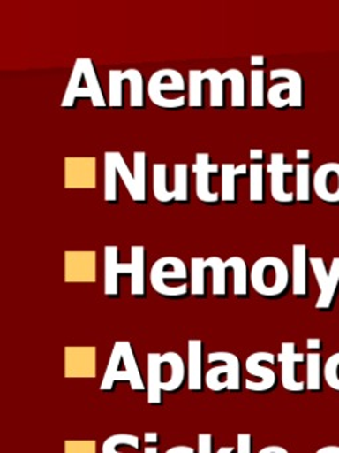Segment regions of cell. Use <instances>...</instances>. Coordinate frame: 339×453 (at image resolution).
I'll return each mask as SVG.
<instances>
[{
  "label": "cell",
  "mask_w": 339,
  "mask_h": 453,
  "mask_svg": "<svg viewBox=\"0 0 339 453\" xmlns=\"http://www.w3.org/2000/svg\"><path fill=\"white\" fill-rule=\"evenodd\" d=\"M251 107H265V73L261 68L251 71Z\"/></svg>",
  "instance_id": "obj_35"
},
{
  "label": "cell",
  "mask_w": 339,
  "mask_h": 453,
  "mask_svg": "<svg viewBox=\"0 0 339 453\" xmlns=\"http://www.w3.org/2000/svg\"><path fill=\"white\" fill-rule=\"evenodd\" d=\"M281 365V384L283 389L293 394H302L306 391V381L297 380V363L306 362V355L296 352V344L291 342H283L281 344V352L277 355Z\"/></svg>",
  "instance_id": "obj_10"
},
{
  "label": "cell",
  "mask_w": 339,
  "mask_h": 453,
  "mask_svg": "<svg viewBox=\"0 0 339 453\" xmlns=\"http://www.w3.org/2000/svg\"><path fill=\"white\" fill-rule=\"evenodd\" d=\"M187 278V266L182 259L177 258V257H163V258L158 259L151 267V288L158 296H164V298H185L188 294L187 283L172 286L171 288V286L167 285L166 280H183V282H185Z\"/></svg>",
  "instance_id": "obj_3"
},
{
  "label": "cell",
  "mask_w": 339,
  "mask_h": 453,
  "mask_svg": "<svg viewBox=\"0 0 339 453\" xmlns=\"http://www.w3.org/2000/svg\"><path fill=\"white\" fill-rule=\"evenodd\" d=\"M117 344L121 349L122 363H124V370L129 372L130 387L134 392L147 391V387L143 383L142 375H140L139 367H138L137 359H135L134 351H132V344L130 342H117Z\"/></svg>",
  "instance_id": "obj_20"
},
{
  "label": "cell",
  "mask_w": 339,
  "mask_h": 453,
  "mask_svg": "<svg viewBox=\"0 0 339 453\" xmlns=\"http://www.w3.org/2000/svg\"><path fill=\"white\" fill-rule=\"evenodd\" d=\"M222 362V365L207 371L206 386L209 391L222 392L225 389L230 392L241 391V365L238 357L230 352H211L208 355V363Z\"/></svg>",
  "instance_id": "obj_5"
},
{
  "label": "cell",
  "mask_w": 339,
  "mask_h": 453,
  "mask_svg": "<svg viewBox=\"0 0 339 453\" xmlns=\"http://www.w3.org/2000/svg\"><path fill=\"white\" fill-rule=\"evenodd\" d=\"M267 172L270 176V196L273 200L282 205H291L296 201V195L286 192L285 177L296 173V166L285 163L283 153H272Z\"/></svg>",
  "instance_id": "obj_9"
},
{
  "label": "cell",
  "mask_w": 339,
  "mask_h": 453,
  "mask_svg": "<svg viewBox=\"0 0 339 453\" xmlns=\"http://www.w3.org/2000/svg\"><path fill=\"white\" fill-rule=\"evenodd\" d=\"M124 75L130 81V107L143 108L145 107V84H143L142 73L134 68L124 71Z\"/></svg>",
  "instance_id": "obj_31"
},
{
  "label": "cell",
  "mask_w": 339,
  "mask_h": 453,
  "mask_svg": "<svg viewBox=\"0 0 339 453\" xmlns=\"http://www.w3.org/2000/svg\"><path fill=\"white\" fill-rule=\"evenodd\" d=\"M296 158L299 163H310L312 161V152L309 150H297Z\"/></svg>",
  "instance_id": "obj_43"
},
{
  "label": "cell",
  "mask_w": 339,
  "mask_h": 453,
  "mask_svg": "<svg viewBox=\"0 0 339 453\" xmlns=\"http://www.w3.org/2000/svg\"><path fill=\"white\" fill-rule=\"evenodd\" d=\"M111 156H113L114 164H116L119 179L122 180L124 187H126L127 192H129L132 200L134 201L135 203H138L139 197H138V188L137 182H135L134 173L130 172L129 166H127L126 161L124 160L121 153L111 152Z\"/></svg>",
  "instance_id": "obj_32"
},
{
  "label": "cell",
  "mask_w": 339,
  "mask_h": 453,
  "mask_svg": "<svg viewBox=\"0 0 339 453\" xmlns=\"http://www.w3.org/2000/svg\"><path fill=\"white\" fill-rule=\"evenodd\" d=\"M225 81L230 83V104L233 108H245V76L240 70L230 68L224 73Z\"/></svg>",
  "instance_id": "obj_28"
},
{
  "label": "cell",
  "mask_w": 339,
  "mask_h": 453,
  "mask_svg": "<svg viewBox=\"0 0 339 453\" xmlns=\"http://www.w3.org/2000/svg\"><path fill=\"white\" fill-rule=\"evenodd\" d=\"M203 81H209V105L211 108H224V73L209 68L201 73Z\"/></svg>",
  "instance_id": "obj_26"
},
{
  "label": "cell",
  "mask_w": 339,
  "mask_h": 453,
  "mask_svg": "<svg viewBox=\"0 0 339 453\" xmlns=\"http://www.w3.org/2000/svg\"><path fill=\"white\" fill-rule=\"evenodd\" d=\"M153 195L154 198L162 205L169 206L175 203L174 192L167 189L166 164H154L153 165Z\"/></svg>",
  "instance_id": "obj_22"
},
{
  "label": "cell",
  "mask_w": 339,
  "mask_h": 453,
  "mask_svg": "<svg viewBox=\"0 0 339 453\" xmlns=\"http://www.w3.org/2000/svg\"><path fill=\"white\" fill-rule=\"evenodd\" d=\"M143 439L147 445H158L159 434L156 432H146Z\"/></svg>",
  "instance_id": "obj_45"
},
{
  "label": "cell",
  "mask_w": 339,
  "mask_h": 453,
  "mask_svg": "<svg viewBox=\"0 0 339 453\" xmlns=\"http://www.w3.org/2000/svg\"><path fill=\"white\" fill-rule=\"evenodd\" d=\"M162 355L150 352L147 355V403L150 405H161L162 397Z\"/></svg>",
  "instance_id": "obj_16"
},
{
  "label": "cell",
  "mask_w": 339,
  "mask_h": 453,
  "mask_svg": "<svg viewBox=\"0 0 339 453\" xmlns=\"http://www.w3.org/2000/svg\"><path fill=\"white\" fill-rule=\"evenodd\" d=\"M313 177L310 163H298L296 166V200L312 203Z\"/></svg>",
  "instance_id": "obj_25"
},
{
  "label": "cell",
  "mask_w": 339,
  "mask_h": 453,
  "mask_svg": "<svg viewBox=\"0 0 339 453\" xmlns=\"http://www.w3.org/2000/svg\"><path fill=\"white\" fill-rule=\"evenodd\" d=\"M309 266V249L296 243L291 251V294L297 298L305 299L310 296Z\"/></svg>",
  "instance_id": "obj_14"
},
{
  "label": "cell",
  "mask_w": 339,
  "mask_h": 453,
  "mask_svg": "<svg viewBox=\"0 0 339 453\" xmlns=\"http://www.w3.org/2000/svg\"><path fill=\"white\" fill-rule=\"evenodd\" d=\"M132 165H134L135 182L138 188V203L143 205L147 203V192H146V153L134 152L132 155Z\"/></svg>",
  "instance_id": "obj_34"
},
{
  "label": "cell",
  "mask_w": 339,
  "mask_h": 453,
  "mask_svg": "<svg viewBox=\"0 0 339 453\" xmlns=\"http://www.w3.org/2000/svg\"><path fill=\"white\" fill-rule=\"evenodd\" d=\"M260 453H288V449L282 447H277V445H270V447H265L260 449Z\"/></svg>",
  "instance_id": "obj_48"
},
{
  "label": "cell",
  "mask_w": 339,
  "mask_h": 453,
  "mask_svg": "<svg viewBox=\"0 0 339 453\" xmlns=\"http://www.w3.org/2000/svg\"><path fill=\"white\" fill-rule=\"evenodd\" d=\"M249 200L261 205L265 203L264 165L262 163H252L249 165Z\"/></svg>",
  "instance_id": "obj_29"
},
{
  "label": "cell",
  "mask_w": 339,
  "mask_h": 453,
  "mask_svg": "<svg viewBox=\"0 0 339 453\" xmlns=\"http://www.w3.org/2000/svg\"><path fill=\"white\" fill-rule=\"evenodd\" d=\"M145 453H156L158 452V447L156 445H147V447L143 449Z\"/></svg>",
  "instance_id": "obj_50"
},
{
  "label": "cell",
  "mask_w": 339,
  "mask_h": 453,
  "mask_svg": "<svg viewBox=\"0 0 339 453\" xmlns=\"http://www.w3.org/2000/svg\"><path fill=\"white\" fill-rule=\"evenodd\" d=\"M220 173H222V203H237V188H236V179L238 176L245 177L249 174V166L246 164L235 165V164H222L220 165Z\"/></svg>",
  "instance_id": "obj_18"
},
{
  "label": "cell",
  "mask_w": 339,
  "mask_h": 453,
  "mask_svg": "<svg viewBox=\"0 0 339 453\" xmlns=\"http://www.w3.org/2000/svg\"><path fill=\"white\" fill-rule=\"evenodd\" d=\"M313 190L322 203L339 205V163L322 164L315 171Z\"/></svg>",
  "instance_id": "obj_11"
},
{
  "label": "cell",
  "mask_w": 339,
  "mask_h": 453,
  "mask_svg": "<svg viewBox=\"0 0 339 453\" xmlns=\"http://www.w3.org/2000/svg\"><path fill=\"white\" fill-rule=\"evenodd\" d=\"M162 362L163 365H169L171 368V376L169 380L162 381V389L163 392H177L182 389L183 384L185 380V360L177 352H166L162 355Z\"/></svg>",
  "instance_id": "obj_19"
},
{
  "label": "cell",
  "mask_w": 339,
  "mask_h": 453,
  "mask_svg": "<svg viewBox=\"0 0 339 453\" xmlns=\"http://www.w3.org/2000/svg\"><path fill=\"white\" fill-rule=\"evenodd\" d=\"M225 264L228 269L233 270V294L237 298H248L249 273L246 262L241 257H230Z\"/></svg>",
  "instance_id": "obj_21"
},
{
  "label": "cell",
  "mask_w": 339,
  "mask_h": 453,
  "mask_svg": "<svg viewBox=\"0 0 339 453\" xmlns=\"http://www.w3.org/2000/svg\"><path fill=\"white\" fill-rule=\"evenodd\" d=\"M275 365V355L272 352L260 351L249 355L245 362V370L249 375L261 379L260 381H245V388L251 392H270L277 387V375L272 368L264 367L262 363Z\"/></svg>",
  "instance_id": "obj_8"
},
{
  "label": "cell",
  "mask_w": 339,
  "mask_h": 453,
  "mask_svg": "<svg viewBox=\"0 0 339 453\" xmlns=\"http://www.w3.org/2000/svg\"><path fill=\"white\" fill-rule=\"evenodd\" d=\"M79 99H89L94 108H106L94 65L89 58H79L74 62L61 108H72Z\"/></svg>",
  "instance_id": "obj_2"
},
{
  "label": "cell",
  "mask_w": 339,
  "mask_h": 453,
  "mask_svg": "<svg viewBox=\"0 0 339 453\" xmlns=\"http://www.w3.org/2000/svg\"><path fill=\"white\" fill-rule=\"evenodd\" d=\"M309 262L320 288V296L315 303V309L318 311H331L339 296V257L333 258L328 270L320 257H310Z\"/></svg>",
  "instance_id": "obj_7"
},
{
  "label": "cell",
  "mask_w": 339,
  "mask_h": 453,
  "mask_svg": "<svg viewBox=\"0 0 339 453\" xmlns=\"http://www.w3.org/2000/svg\"><path fill=\"white\" fill-rule=\"evenodd\" d=\"M214 450V437L211 434H198V452L212 453Z\"/></svg>",
  "instance_id": "obj_40"
},
{
  "label": "cell",
  "mask_w": 339,
  "mask_h": 453,
  "mask_svg": "<svg viewBox=\"0 0 339 453\" xmlns=\"http://www.w3.org/2000/svg\"><path fill=\"white\" fill-rule=\"evenodd\" d=\"M130 277L132 288L130 293L135 298H145V248L134 245L130 249Z\"/></svg>",
  "instance_id": "obj_17"
},
{
  "label": "cell",
  "mask_w": 339,
  "mask_h": 453,
  "mask_svg": "<svg viewBox=\"0 0 339 453\" xmlns=\"http://www.w3.org/2000/svg\"><path fill=\"white\" fill-rule=\"evenodd\" d=\"M249 158H251L252 163H262V161H264V150H251Z\"/></svg>",
  "instance_id": "obj_44"
},
{
  "label": "cell",
  "mask_w": 339,
  "mask_h": 453,
  "mask_svg": "<svg viewBox=\"0 0 339 453\" xmlns=\"http://www.w3.org/2000/svg\"><path fill=\"white\" fill-rule=\"evenodd\" d=\"M192 172L196 176L195 193L196 198L207 205H217L220 203V193L211 192L209 189V176L220 172L219 164L209 163L208 153H198Z\"/></svg>",
  "instance_id": "obj_12"
},
{
  "label": "cell",
  "mask_w": 339,
  "mask_h": 453,
  "mask_svg": "<svg viewBox=\"0 0 339 453\" xmlns=\"http://www.w3.org/2000/svg\"><path fill=\"white\" fill-rule=\"evenodd\" d=\"M103 294L109 298L119 296V277L130 274V264L119 262L118 246H105L103 249Z\"/></svg>",
  "instance_id": "obj_13"
},
{
  "label": "cell",
  "mask_w": 339,
  "mask_h": 453,
  "mask_svg": "<svg viewBox=\"0 0 339 453\" xmlns=\"http://www.w3.org/2000/svg\"><path fill=\"white\" fill-rule=\"evenodd\" d=\"M307 349L312 352H320L322 347V341L320 338H309L306 341Z\"/></svg>",
  "instance_id": "obj_42"
},
{
  "label": "cell",
  "mask_w": 339,
  "mask_h": 453,
  "mask_svg": "<svg viewBox=\"0 0 339 453\" xmlns=\"http://www.w3.org/2000/svg\"><path fill=\"white\" fill-rule=\"evenodd\" d=\"M206 265L212 270V294L216 298H227V264L219 257H209Z\"/></svg>",
  "instance_id": "obj_24"
},
{
  "label": "cell",
  "mask_w": 339,
  "mask_h": 453,
  "mask_svg": "<svg viewBox=\"0 0 339 453\" xmlns=\"http://www.w3.org/2000/svg\"><path fill=\"white\" fill-rule=\"evenodd\" d=\"M235 452V448L233 447H222L217 449V453H232Z\"/></svg>",
  "instance_id": "obj_51"
},
{
  "label": "cell",
  "mask_w": 339,
  "mask_h": 453,
  "mask_svg": "<svg viewBox=\"0 0 339 453\" xmlns=\"http://www.w3.org/2000/svg\"><path fill=\"white\" fill-rule=\"evenodd\" d=\"M103 198L106 203L116 205L118 203V182H117L116 164H114L113 156L111 152H106L103 156Z\"/></svg>",
  "instance_id": "obj_23"
},
{
  "label": "cell",
  "mask_w": 339,
  "mask_h": 453,
  "mask_svg": "<svg viewBox=\"0 0 339 453\" xmlns=\"http://www.w3.org/2000/svg\"><path fill=\"white\" fill-rule=\"evenodd\" d=\"M270 81L283 79V83L272 86L267 91V99L270 107L275 110H285V108L304 107V83L301 75L289 68H278L272 70L269 73Z\"/></svg>",
  "instance_id": "obj_4"
},
{
  "label": "cell",
  "mask_w": 339,
  "mask_h": 453,
  "mask_svg": "<svg viewBox=\"0 0 339 453\" xmlns=\"http://www.w3.org/2000/svg\"><path fill=\"white\" fill-rule=\"evenodd\" d=\"M323 365L320 352H310L306 357V389L309 392H322Z\"/></svg>",
  "instance_id": "obj_27"
},
{
  "label": "cell",
  "mask_w": 339,
  "mask_h": 453,
  "mask_svg": "<svg viewBox=\"0 0 339 453\" xmlns=\"http://www.w3.org/2000/svg\"><path fill=\"white\" fill-rule=\"evenodd\" d=\"M251 65L253 68H262L265 65V57L262 55H253L251 58Z\"/></svg>",
  "instance_id": "obj_47"
},
{
  "label": "cell",
  "mask_w": 339,
  "mask_h": 453,
  "mask_svg": "<svg viewBox=\"0 0 339 453\" xmlns=\"http://www.w3.org/2000/svg\"><path fill=\"white\" fill-rule=\"evenodd\" d=\"M119 447H132L134 449H139V437L129 434H113L103 442L102 453H119Z\"/></svg>",
  "instance_id": "obj_37"
},
{
  "label": "cell",
  "mask_w": 339,
  "mask_h": 453,
  "mask_svg": "<svg viewBox=\"0 0 339 453\" xmlns=\"http://www.w3.org/2000/svg\"><path fill=\"white\" fill-rule=\"evenodd\" d=\"M188 105L190 108H203V79L200 70L188 73Z\"/></svg>",
  "instance_id": "obj_36"
},
{
  "label": "cell",
  "mask_w": 339,
  "mask_h": 453,
  "mask_svg": "<svg viewBox=\"0 0 339 453\" xmlns=\"http://www.w3.org/2000/svg\"><path fill=\"white\" fill-rule=\"evenodd\" d=\"M185 83L182 73L171 68L156 71L148 81V97L151 103L162 110H179L185 107V96L167 99L163 92H185Z\"/></svg>",
  "instance_id": "obj_6"
},
{
  "label": "cell",
  "mask_w": 339,
  "mask_h": 453,
  "mask_svg": "<svg viewBox=\"0 0 339 453\" xmlns=\"http://www.w3.org/2000/svg\"><path fill=\"white\" fill-rule=\"evenodd\" d=\"M249 282L254 293L262 298L278 299L288 293L291 286V273L282 259L262 257L252 266Z\"/></svg>",
  "instance_id": "obj_1"
},
{
  "label": "cell",
  "mask_w": 339,
  "mask_h": 453,
  "mask_svg": "<svg viewBox=\"0 0 339 453\" xmlns=\"http://www.w3.org/2000/svg\"><path fill=\"white\" fill-rule=\"evenodd\" d=\"M317 453H339L338 445H328V447L320 448Z\"/></svg>",
  "instance_id": "obj_49"
},
{
  "label": "cell",
  "mask_w": 339,
  "mask_h": 453,
  "mask_svg": "<svg viewBox=\"0 0 339 453\" xmlns=\"http://www.w3.org/2000/svg\"><path fill=\"white\" fill-rule=\"evenodd\" d=\"M195 449L192 447H185V445H177V447L170 448L166 453H193Z\"/></svg>",
  "instance_id": "obj_46"
},
{
  "label": "cell",
  "mask_w": 339,
  "mask_h": 453,
  "mask_svg": "<svg viewBox=\"0 0 339 453\" xmlns=\"http://www.w3.org/2000/svg\"><path fill=\"white\" fill-rule=\"evenodd\" d=\"M238 453H251L252 452V434H237V448Z\"/></svg>",
  "instance_id": "obj_41"
},
{
  "label": "cell",
  "mask_w": 339,
  "mask_h": 453,
  "mask_svg": "<svg viewBox=\"0 0 339 453\" xmlns=\"http://www.w3.org/2000/svg\"><path fill=\"white\" fill-rule=\"evenodd\" d=\"M175 203H188V165L187 164H175L174 165V189Z\"/></svg>",
  "instance_id": "obj_33"
},
{
  "label": "cell",
  "mask_w": 339,
  "mask_h": 453,
  "mask_svg": "<svg viewBox=\"0 0 339 453\" xmlns=\"http://www.w3.org/2000/svg\"><path fill=\"white\" fill-rule=\"evenodd\" d=\"M124 71H109V107L122 108L124 99H122V83H124Z\"/></svg>",
  "instance_id": "obj_38"
},
{
  "label": "cell",
  "mask_w": 339,
  "mask_h": 453,
  "mask_svg": "<svg viewBox=\"0 0 339 453\" xmlns=\"http://www.w3.org/2000/svg\"><path fill=\"white\" fill-rule=\"evenodd\" d=\"M206 259H191V296L196 298H204L206 296Z\"/></svg>",
  "instance_id": "obj_30"
},
{
  "label": "cell",
  "mask_w": 339,
  "mask_h": 453,
  "mask_svg": "<svg viewBox=\"0 0 339 453\" xmlns=\"http://www.w3.org/2000/svg\"><path fill=\"white\" fill-rule=\"evenodd\" d=\"M323 378L334 391L339 392V352L331 355L323 365Z\"/></svg>",
  "instance_id": "obj_39"
},
{
  "label": "cell",
  "mask_w": 339,
  "mask_h": 453,
  "mask_svg": "<svg viewBox=\"0 0 339 453\" xmlns=\"http://www.w3.org/2000/svg\"><path fill=\"white\" fill-rule=\"evenodd\" d=\"M187 386L191 392L203 391V342L199 339L187 343Z\"/></svg>",
  "instance_id": "obj_15"
}]
</instances>
